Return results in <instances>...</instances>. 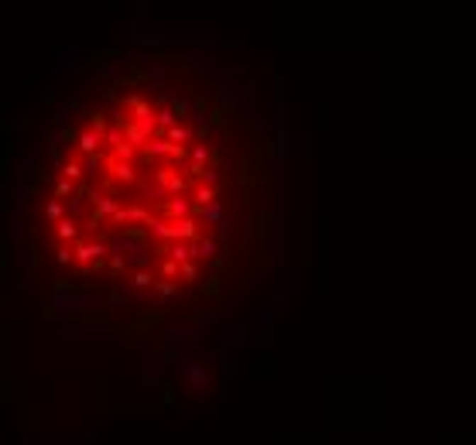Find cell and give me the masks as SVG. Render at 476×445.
<instances>
[{"label":"cell","mask_w":476,"mask_h":445,"mask_svg":"<svg viewBox=\"0 0 476 445\" xmlns=\"http://www.w3.org/2000/svg\"><path fill=\"white\" fill-rule=\"evenodd\" d=\"M175 367H179V380L185 384V390L192 397H206L213 390V373H209L206 363H199V360H179Z\"/></svg>","instance_id":"6da1fadb"}]
</instances>
